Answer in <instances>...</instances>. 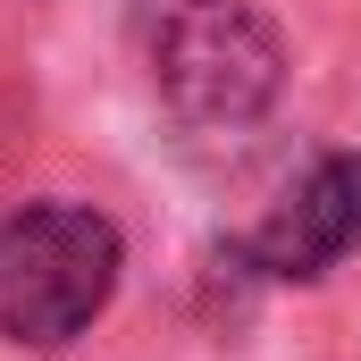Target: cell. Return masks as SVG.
I'll use <instances>...</instances> for the list:
<instances>
[{
    "label": "cell",
    "mask_w": 361,
    "mask_h": 361,
    "mask_svg": "<svg viewBox=\"0 0 361 361\" xmlns=\"http://www.w3.org/2000/svg\"><path fill=\"white\" fill-rule=\"evenodd\" d=\"M118 294V227L85 202H34L0 227V336L68 345Z\"/></svg>",
    "instance_id": "obj_1"
},
{
    "label": "cell",
    "mask_w": 361,
    "mask_h": 361,
    "mask_svg": "<svg viewBox=\"0 0 361 361\" xmlns=\"http://www.w3.org/2000/svg\"><path fill=\"white\" fill-rule=\"evenodd\" d=\"M286 51L244 0H177L160 25V92L193 126H244L277 101Z\"/></svg>",
    "instance_id": "obj_2"
},
{
    "label": "cell",
    "mask_w": 361,
    "mask_h": 361,
    "mask_svg": "<svg viewBox=\"0 0 361 361\" xmlns=\"http://www.w3.org/2000/svg\"><path fill=\"white\" fill-rule=\"evenodd\" d=\"M345 252H361V152L319 160L269 210V227L252 235V261L269 277H319L328 261H345Z\"/></svg>",
    "instance_id": "obj_3"
}]
</instances>
